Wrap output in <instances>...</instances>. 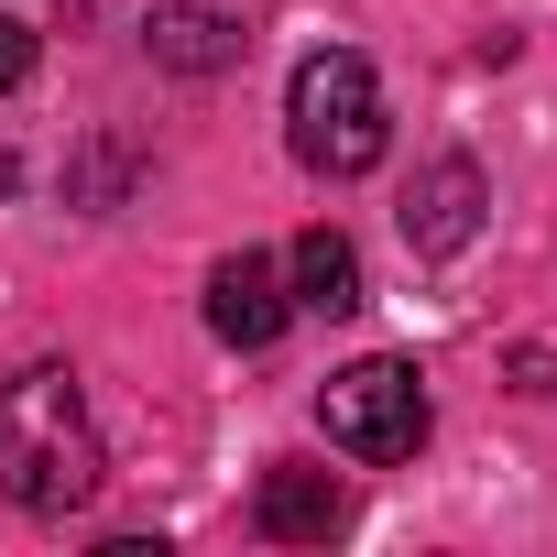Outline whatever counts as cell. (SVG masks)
I'll return each instance as SVG.
<instances>
[{"mask_svg": "<svg viewBox=\"0 0 557 557\" xmlns=\"http://www.w3.org/2000/svg\"><path fill=\"white\" fill-rule=\"evenodd\" d=\"M99 426H88V394L66 361H34L0 383V492L23 513H77L99 492Z\"/></svg>", "mask_w": 557, "mask_h": 557, "instance_id": "cell-1", "label": "cell"}, {"mask_svg": "<svg viewBox=\"0 0 557 557\" xmlns=\"http://www.w3.org/2000/svg\"><path fill=\"white\" fill-rule=\"evenodd\" d=\"M285 143H296V164L329 175V186L372 175L383 143H394V121H383V77H372L350 45H318V55L296 66V88H285Z\"/></svg>", "mask_w": 557, "mask_h": 557, "instance_id": "cell-2", "label": "cell"}, {"mask_svg": "<svg viewBox=\"0 0 557 557\" xmlns=\"http://www.w3.org/2000/svg\"><path fill=\"white\" fill-rule=\"evenodd\" d=\"M318 426H329V448H350V459L383 470V459H416V448H426L437 405H426V372H416V361L372 350V361H350V372L318 383Z\"/></svg>", "mask_w": 557, "mask_h": 557, "instance_id": "cell-3", "label": "cell"}, {"mask_svg": "<svg viewBox=\"0 0 557 557\" xmlns=\"http://www.w3.org/2000/svg\"><path fill=\"white\" fill-rule=\"evenodd\" d=\"M481 208H492L481 164H470V153H437V164L405 186V240H416L426 262H448V251H470V240H481Z\"/></svg>", "mask_w": 557, "mask_h": 557, "instance_id": "cell-4", "label": "cell"}, {"mask_svg": "<svg viewBox=\"0 0 557 557\" xmlns=\"http://www.w3.org/2000/svg\"><path fill=\"white\" fill-rule=\"evenodd\" d=\"M143 45H153V66H175V77H219V66L251 55V23L230 12V0H153V12H143Z\"/></svg>", "mask_w": 557, "mask_h": 557, "instance_id": "cell-5", "label": "cell"}, {"mask_svg": "<svg viewBox=\"0 0 557 557\" xmlns=\"http://www.w3.org/2000/svg\"><path fill=\"white\" fill-rule=\"evenodd\" d=\"M285 318H296V296H285V273H273L262 251H230V262L208 273V329H219L230 350H273Z\"/></svg>", "mask_w": 557, "mask_h": 557, "instance_id": "cell-6", "label": "cell"}, {"mask_svg": "<svg viewBox=\"0 0 557 557\" xmlns=\"http://www.w3.org/2000/svg\"><path fill=\"white\" fill-rule=\"evenodd\" d=\"M251 524H262L273 546H318V535H339V524H350V492H339L329 470H307V459H273V470H262Z\"/></svg>", "mask_w": 557, "mask_h": 557, "instance_id": "cell-7", "label": "cell"}, {"mask_svg": "<svg viewBox=\"0 0 557 557\" xmlns=\"http://www.w3.org/2000/svg\"><path fill=\"white\" fill-rule=\"evenodd\" d=\"M285 273H296V307H318V318H350L361 307V251H350V230H296V251H285Z\"/></svg>", "mask_w": 557, "mask_h": 557, "instance_id": "cell-8", "label": "cell"}, {"mask_svg": "<svg viewBox=\"0 0 557 557\" xmlns=\"http://www.w3.org/2000/svg\"><path fill=\"white\" fill-rule=\"evenodd\" d=\"M23 77H34V23L0 12V88H23Z\"/></svg>", "mask_w": 557, "mask_h": 557, "instance_id": "cell-9", "label": "cell"}]
</instances>
